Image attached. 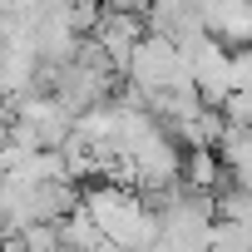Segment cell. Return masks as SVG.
<instances>
[{"instance_id":"obj_1","label":"cell","mask_w":252,"mask_h":252,"mask_svg":"<svg viewBox=\"0 0 252 252\" xmlns=\"http://www.w3.org/2000/svg\"><path fill=\"white\" fill-rule=\"evenodd\" d=\"M109 5V15H149V0H99Z\"/></svg>"}]
</instances>
